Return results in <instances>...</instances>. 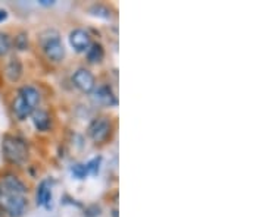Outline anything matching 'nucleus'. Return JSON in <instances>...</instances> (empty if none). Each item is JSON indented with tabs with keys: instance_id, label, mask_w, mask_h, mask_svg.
I'll list each match as a JSON object with an SVG mask.
<instances>
[{
	"instance_id": "obj_3",
	"label": "nucleus",
	"mask_w": 265,
	"mask_h": 217,
	"mask_svg": "<svg viewBox=\"0 0 265 217\" xmlns=\"http://www.w3.org/2000/svg\"><path fill=\"white\" fill-rule=\"evenodd\" d=\"M41 44L46 56L53 62H61L65 56L64 43L56 31H47V35L41 37Z\"/></svg>"
},
{
	"instance_id": "obj_16",
	"label": "nucleus",
	"mask_w": 265,
	"mask_h": 217,
	"mask_svg": "<svg viewBox=\"0 0 265 217\" xmlns=\"http://www.w3.org/2000/svg\"><path fill=\"white\" fill-rule=\"evenodd\" d=\"M12 40L6 32H0V56H6L10 50Z\"/></svg>"
},
{
	"instance_id": "obj_4",
	"label": "nucleus",
	"mask_w": 265,
	"mask_h": 217,
	"mask_svg": "<svg viewBox=\"0 0 265 217\" xmlns=\"http://www.w3.org/2000/svg\"><path fill=\"white\" fill-rule=\"evenodd\" d=\"M72 82L74 85L83 91V93H93V90L96 88V79L95 75L89 71V69H78L77 72H74L72 75Z\"/></svg>"
},
{
	"instance_id": "obj_15",
	"label": "nucleus",
	"mask_w": 265,
	"mask_h": 217,
	"mask_svg": "<svg viewBox=\"0 0 265 217\" xmlns=\"http://www.w3.org/2000/svg\"><path fill=\"white\" fill-rule=\"evenodd\" d=\"M89 12L93 15V16H98V18H102V19H111L112 18V10L105 6V4H93Z\"/></svg>"
},
{
	"instance_id": "obj_21",
	"label": "nucleus",
	"mask_w": 265,
	"mask_h": 217,
	"mask_svg": "<svg viewBox=\"0 0 265 217\" xmlns=\"http://www.w3.org/2000/svg\"><path fill=\"white\" fill-rule=\"evenodd\" d=\"M40 3H41V4H52L53 1H49V0H41Z\"/></svg>"
},
{
	"instance_id": "obj_9",
	"label": "nucleus",
	"mask_w": 265,
	"mask_h": 217,
	"mask_svg": "<svg viewBox=\"0 0 265 217\" xmlns=\"http://www.w3.org/2000/svg\"><path fill=\"white\" fill-rule=\"evenodd\" d=\"M22 73H24V66H22L21 59L16 56H12L6 65V78L10 82H18L21 79Z\"/></svg>"
},
{
	"instance_id": "obj_14",
	"label": "nucleus",
	"mask_w": 265,
	"mask_h": 217,
	"mask_svg": "<svg viewBox=\"0 0 265 217\" xmlns=\"http://www.w3.org/2000/svg\"><path fill=\"white\" fill-rule=\"evenodd\" d=\"M103 58H105L103 46L99 43H92V46L87 50V61L93 65H98L103 61Z\"/></svg>"
},
{
	"instance_id": "obj_6",
	"label": "nucleus",
	"mask_w": 265,
	"mask_h": 217,
	"mask_svg": "<svg viewBox=\"0 0 265 217\" xmlns=\"http://www.w3.org/2000/svg\"><path fill=\"white\" fill-rule=\"evenodd\" d=\"M69 44L72 46V49L78 53L87 52L89 47L92 46V37L86 30L77 28L69 34Z\"/></svg>"
},
{
	"instance_id": "obj_7",
	"label": "nucleus",
	"mask_w": 265,
	"mask_h": 217,
	"mask_svg": "<svg viewBox=\"0 0 265 217\" xmlns=\"http://www.w3.org/2000/svg\"><path fill=\"white\" fill-rule=\"evenodd\" d=\"M0 188L6 192L16 194V195H25L27 186L15 175H4L0 179Z\"/></svg>"
},
{
	"instance_id": "obj_18",
	"label": "nucleus",
	"mask_w": 265,
	"mask_h": 217,
	"mask_svg": "<svg viewBox=\"0 0 265 217\" xmlns=\"http://www.w3.org/2000/svg\"><path fill=\"white\" fill-rule=\"evenodd\" d=\"M71 172H72V175H74L77 179H84V178L89 175L86 164H74V166L71 167Z\"/></svg>"
},
{
	"instance_id": "obj_8",
	"label": "nucleus",
	"mask_w": 265,
	"mask_h": 217,
	"mask_svg": "<svg viewBox=\"0 0 265 217\" xmlns=\"http://www.w3.org/2000/svg\"><path fill=\"white\" fill-rule=\"evenodd\" d=\"M93 100H95V103H98L100 106H105V107H112V106H117V103H118L117 95L108 85H100L98 88H95L93 90Z\"/></svg>"
},
{
	"instance_id": "obj_10",
	"label": "nucleus",
	"mask_w": 265,
	"mask_h": 217,
	"mask_svg": "<svg viewBox=\"0 0 265 217\" xmlns=\"http://www.w3.org/2000/svg\"><path fill=\"white\" fill-rule=\"evenodd\" d=\"M12 110H13V113H15V116L19 119V121H24V119H27L28 116H31L34 112V109L18 94L16 97H15V100H13V103H12Z\"/></svg>"
},
{
	"instance_id": "obj_11",
	"label": "nucleus",
	"mask_w": 265,
	"mask_h": 217,
	"mask_svg": "<svg viewBox=\"0 0 265 217\" xmlns=\"http://www.w3.org/2000/svg\"><path fill=\"white\" fill-rule=\"evenodd\" d=\"M37 204L44 206L46 209H50L52 206V185L49 181H43L37 188Z\"/></svg>"
},
{
	"instance_id": "obj_19",
	"label": "nucleus",
	"mask_w": 265,
	"mask_h": 217,
	"mask_svg": "<svg viewBox=\"0 0 265 217\" xmlns=\"http://www.w3.org/2000/svg\"><path fill=\"white\" fill-rule=\"evenodd\" d=\"M100 161H102V158H100V157H96V158L90 160L89 163H86V167H87L89 175H96V173L99 172Z\"/></svg>"
},
{
	"instance_id": "obj_2",
	"label": "nucleus",
	"mask_w": 265,
	"mask_h": 217,
	"mask_svg": "<svg viewBox=\"0 0 265 217\" xmlns=\"http://www.w3.org/2000/svg\"><path fill=\"white\" fill-rule=\"evenodd\" d=\"M28 207L27 198L24 195H16L6 192L0 188V210L10 217H21Z\"/></svg>"
},
{
	"instance_id": "obj_20",
	"label": "nucleus",
	"mask_w": 265,
	"mask_h": 217,
	"mask_svg": "<svg viewBox=\"0 0 265 217\" xmlns=\"http://www.w3.org/2000/svg\"><path fill=\"white\" fill-rule=\"evenodd\" d=\"M7 19V10L0 9V22H4Z\"/></svg>"
},
{
	"instance_id": "obj_12",
	"label": "nucleus",
	"mask_w": 265,
	"mask_h": 217,
	"mask_svg": "<svg viewBox=\"0 0 265 217\" xmlns=\"http://www.w3.org/2000/svg\"><path fill=\"white\" fill-rule=\"evenodd\" d=\"M31 116H33V124H34V126H35V129H37V131L44 132V131H47V129L50 128V125H52V119H50V115H49L46 110H41V109L34 110Z\"/></svg>"
},
{
	"instance_id": "obj_13",
	"label": "nucleus",
	"mask_w": 265,
	"mask_h": 217,
	"mask_svg": "<svg viewBox=\"0 0 265 217\" xmlns=\"http://www.w3.org/2000/svg\"><path fill=\"white\" fill-rule=\"evenodd\" d=\"M18 94L33 107L34 110H37V106L40 104V93L37 88H34L31 85H25L19 90Z\"/></svg>"
},
{
	"instance_id": "obj_1",
	"label": "nucleus",
	"mask_w": 265,
	"mask_h": 217,
	"mask_svg": "<svg viewBox=\"0 0 265 217\" xmlns=\"http://www.w3.org/2000/svg\"><path fill=\"white\" fill-rule=\"evenodd\" d=\"M1 151L4 158L13 164H22L28 158V147L19 137L6 135L1 141Z\"/></svg>"
},
{
	"instance_id": "obj_5",
	"label": "nucleus",
	"mask_w": 265,
	"mask_h": 217,
	"mask_svg": "<svg viewBox=\"0 0 265 217\" xmlns=\"http://www.w3.org/2000/svg\"><path fill=\"white\" fill-rule=\"evenodd\" d=\"M111 134V122L106 118H98L89 125V137L95 143H103Z\"/></svg>"
},
{
	"instance_id": "obj_17",
	"label": "nucleus",
	"mask_w": 265,
	"mask_h": 217,
	"mask_svg": "<svg viewBox=\"0 0 265 217\" xmlns=\"http://www.w3.org/2000/svg\"><path fill=\"white\" fill-rule=\"evenodd\" d=\"M13 43H15V47L18 50H27V47H28V35L25 32H21V34H18L15 37Z\"/></svg>"
}]
</instances>
